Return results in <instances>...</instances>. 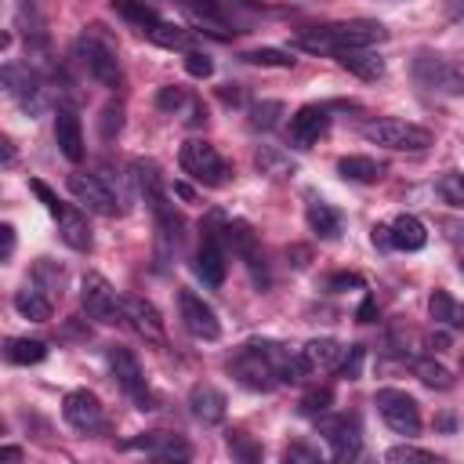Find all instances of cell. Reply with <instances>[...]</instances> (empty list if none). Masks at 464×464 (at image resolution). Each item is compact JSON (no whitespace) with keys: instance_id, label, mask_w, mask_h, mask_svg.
<instances>
[{"instance_id":"1","label":"cell","mask_w":464,"mask_h":464,"mask_svg":"<svg viewBox=\"0 0 464 464\" xmlns=\"http://www.w3.org/2000/svg\"><path fill=\"white\" fill-rule=\"evenodd\" d=\"M381 40H388V29L381 22L355 18V22H330V25L308 29L297 36V47L312 54H337L344 47H373Z\"/></svg>"},{"instance_id":"2","label":"cell","mask_w":464,"mask_h":464,"mask_svg":"<svg viewBox=\"0 0 464 464\" xmlns=\"http://www.w3.org/2000/svg\"><path fill=\"white\" fill-rule=\"evenodd\" d=\"M362 138L373 145H384L392 152H424L435 141L428 127L410 123V120H395V116H381V120L362 123Z\"/></svg>"},{"instance_id":"3","label":"cell","mask_w":464,"mask_h":464,"mask_svg":"<svg viewBox=\"0 0 464 464\" xmlns=\"http://www.w3.org/2000/svg\"><path fill=\"white\" fill-rule=\"evenodd\" d=\"M105 362H109V373L116 377V384L138 402V410H156V395L149 392L145 384V370L138 362V355L123 344H109L105 348Z\"/></svg>"},{"instance_id":"4","label":"cell","mask_w":464,"mask_h":464,"mask_svg":"<svg viewBox=\"0 0 464 464\" xmlns=\"http://www.w3.org/2000/svg\"><path fill=\"white\" fill-rule=\"evenodd\" d=\"M178 160H181V170H185L192 181L207 185V188H221V185L228 181V163H225L221 152H218L210 141H203V138L185 141Z\"/></svg>"},{"instance_id":"5","label":"cell","mask_w":464,"mask_h":464,"mask_svg":"<svg viewBox=\"0 0 464 464\" xmlns=\"http://www.w3.org/2000/svg\"><path fill=\"white\" fill-rule=\"evenodd\" d=\"M228 373L243 384V388H254V392H272L279 384L276 377V366L268 359V352L261 348V341H250L243 344L232 359H228Z\"/></svg>"},{"instance_id":"6","label":"cell","mask_w":464,"mask_h":464,"mask_svg":"<svg viewBox=\"0 0 464 464\" xmlns=\"http://www.w3.org/2000/svg\"><path fill=\"white\" fill-rule=\"evenodd\" d=\"M72 51H76V58L83 62V69L102 87H120V58H116V47L109 40H102L98 33H83V36H76Z\"/></svg>"},{"instance_id":"7","label":"cell","mask_w":464,"mask_h":464,"mask_svg":"<svg viewBox=\"0 0 464 464\" xmlns=\"http://www.w3.org/2000/svg\"><path fill=\"white\" fill-rule=\"evenodd\" d=\"M80 304H83L87 319H94V323L112 326V323H120V319H123L120 294H116V290H112V283H109L105 276H98V272H87V276L80 279Z\"/></svg>"},{"instance_id":"8","label":"cell","mask_w":464,"mask_h":464,"mask_svg":"<svg viewBox=\"0 0 464 464\" xmlns=\"http://www.w3.org/2000/svg\"><path fill=\"white\" fill-rule=\"evenodd\" d=\"M373 406L381 413V420L395 431V435H417L420 431V406L413 395L399 392V388H381L373 395Z\"/></svg>"},{"instance_id":"9","label":"cell","mask_w":464,"mask_h":464,"mask_svg":"<svg viewBox=\"0 0 464 464\" xmlns=\"http://www.w3.org/2000/svg\"><path fill=\"white\" fill-rule=\"evenodd\" d=\"M69 192L76 196V203H83V207L94 210V214H105V218L123 214V199H120L98 174H83V170L69 174Z\"/></svg>"},{"instance_id":"10","label":"cell","mask_w":464,"mask_h":464,"mask_svg":"<svg viewBox=\"0 0 464 464\" xmlns=\"http://www.w3.org/2000/svg\"><path fill=\"white\" fill-rule=\"evenodd\" d=\"M178 315H181V326L199 341H214L221 334V323H218L214 308L192 290H178Z\"/></svg>"},{"instance_id":"11","label":"cell","mask_w":464,"mask_h":464,"mask_svg":"<svg viewBox=\"0 0 464 464\" xmlns=\"http://www.w3.org/2000/svg\"><path fill=\"white\" fill-rule=\"evenodd\" d=\"M319 431L326 435V446H330V457L334 460H355L359 450H362V435H359V424L355 417H319Z\"/></svg>"},{"instance_id":"12","label":"cell","mask_w":464,"mask_h":464,"mask_svg":"<svg viewBox=\"0 0 464 464\" xmlns=\"http://www.w3.org/2000/svg\"><path fill=\"white\" fill-rule=\"evenodd\" d=\"M413 72H417V80H420L428 91L464 94V65H457V62L420 54V58H417V65H413Z\"/></svg>"},{"instance_id":"13","label":"cell","mask_w":464,"mask_h":464,"mask_svg":"<svg viewBox=\"0 0 464 464\" xmlns=\"http://www.w3.org/2000/svg\"><path fill=\"white\" fill-rule=\"evenodd\" d=\"M4 87H7V94L29 112V116H36L40 109H44V87H40V80H36V72L29 69V65H18V62H7L4 65Z\"/></svg>"},{"instance_id":"14","label":"cell","mask_w":464,"mask_h":464,"mask_svg":"<svg viewBox=\"0 0 464 464\" xmlns=\"http://www.w3.org/2000/svg\"><path fill=\"white\" fill-rule=\"evenodd\" d=\"M120 304H123V319L130 323L134 334H141V337L152 341V344H163V341H167L163 315H160V308H156L152 301H145V297H138V294H123Z\"/></svg>"},{"instance_id":"15","label":"cell","mask_w":464,"mask_h":464,"mask_svg":"<svg viewBox=\"0 0 464 464\" xmlns=\"http://www.w3.org/2000/svg\"><path fill=\"white\" fill-rule=\"evenodd\" d=\"M330 127V109L326 105H301L290 123H286V134H290V145L297 149H312Z\"/></svg>"},{"instance_id":"16","label":"cell","mask_w":464,"mask_h":464,"mask_svg":"<svg viewBox=\"0 0 464 464\" xmlns=\"http://www.w3.org/2000/svg\"><path fill=\"white\" fill-rule=\"evenodd\" d=\"M62 413L65 420L76 428V431H98L105 424V410H102V399L87 388H76L62 399Z\"/></svg>"},{"instance_id":"17","label":"cell","mask_w":464,"mask_h":464,"mask_svg":"<svg viewBox=\"0 0 464 464\" xmlns=\"http://www.w3.org/2000/svg\"><path fill=\"white\" fill-rule=\"evenodd\" d=\"M123 446L127 450H145L156 460H192V446L185 439L170 435V431H141V435L127 439Z\"/></svg>"},{"instance_id":"18","label":"cell","mask_w":464,"mask_h":464,"mask_svg":"<svg viewBox=\"0 0 464 464\" xmlns=\"http://www.w3.org/2000/svg\"><path fill=\"white\" fill-rule=\"evenodd\" d=\"M54 141H58L65 160H72V163L83 160V123H80L76 109L58 105V112H54Z\"/></svg>"},{"instance_id":"19","label":"cell","mask_w":464,"mask_h":464,"mask_svg":"<svg viewBox=\"0 0 464 464\" xmlns=\"http://www.w3.org/2000/svg\"><path fill=\"white\" fill-rule=\"evenodd\" d=\"M225 410H228V399L221 388L214 384H196L188 392V413L199 420V424H221L225 420Z\"/></svg>"},{"instance_id":"20","label":"cell","mask_w":464,"mask_h":464,"mask_svg":"<svg viewBox=\"0 0 464 464\" xmlns=\"http://www.w3.org/2000/svg\"><path fill=\"white\" fill-rule=\"evenodd\" d=\"M54 221H58V236L65 239V246H72V250H91L94 246V236H91V225H87L83 210L62 203V210L54 214Z\"/></svg>"},{"instance_id":"21","label":"cell","mask_w":464,"mask_h":464,"mask_svg":"<svg viewBox=\"0 0 464 464\" xmlns=\"http://www.w3.org/2000/svg\"><path fill=\"white\" fill-rule=\"evenodd\" d=\"M334 58H337L341 69H348L359 80H381L384 76V58L377 51H370V47H344Z\"/></svg>"},{"instance_id":"22","label":"cell","mask_w":464,"mask_h":464,"mask_svg":"<svg viewBox=\"0 0 464 464\" xmlns=\"http://www.w3.org/2000/svg\"><path fill=\"white\" fill-rule=\"evenodd\" d=\"M130 178H134V185H138L145 203H156V199L167 196V181H163V170H160L156 160H141V156L130 160Z\"/></svg>"},{"instance_id":"23","label":"cell","mask_w":464,"mask_h":464,"mask_svg":"<svg viewBox=\"0 0 464 464\" xmlns=\"http://www.w3.org/2000/svg\"><path fill=\"white\" fill-rule=\"evenodd\" d=\"M196 276L203 279V286H221L225 283V250L218 246L214 236L203 239V246L196 250Z\"/></svg>"},{"instance_id":"24","label":"cell","mask_w":464,"mask_h":464,"mask_svg":"<svg viewBox=\"0 0 464 464\" xmlns=\"http://www.w3.org/2000/svg\"><path fill=\"white\" fill-rule=\"evenodd\" d=\"M388 243H392L395 250H420V246L428 243V228H424L420 218L399 214V218L388 225Z\"/></svg>"},{"instance_id":"25","label":"cell","mask_w":464,"mask_h":464,"mask_svg":"<svg viewBox=\"0 0 464 464\" xmlns=\"http://www.w3.org/2000/svg\"><path fill=\"white\" fill-rule=\"evenodd\" d=\"M11 304H14V312H18L22 319H33V323H47V319H51V312H54L51 297H47L40 286H33V283L18 286V290H14V297H11Z\"/></svg>"},{"instance_id":"26","label":"cell","mask_w":464,"mask_h":464,"mask_svg":"<svg viewBox=\"0 0 464 464\" xmlns=\"http://www.w3.org/2000/svg\"><path fill=\"white\" fill-rule=\"evenodd\" d=\"M301 355H304V362H308L312 370H337L341 359H344V344L334 341V337H312V341L301 348Z\"/></svg>"},{"instance_id":"27","label":"cell","mask_w":464,"mask_h":464,"mask_svg":"<svg viewBox=\"0 0 464 464\" xmlns=\"http://www.w3.org/2000/svg\"><path fill=\"white\" fill-rule=\"evenodd\" d=\"M428 315L439 323V326H450V330H464V304L446 294V290H431L428 297Z\"/></svg>"},{"instance_id":"28","label":"cell","mask_w":464,"mask_h":464,"mask_svg":"<svg viewBox=\"0 0 464 464\" xmlns=\"http://www.w3.org/2000/svg\"><path fill=\"white\" fill-rule=\"evenodd\" d=\"M337 174L348 178V181L370 185V181H381V178H384V163H377V160H370V156H341V160H337Z\"/></svg>"},{"instance_id":"29","label":"cell","mask_w":464,"mask_h":464,"mask_svg":"<svg viewBox=\"0 0 464 464\" xmlns=\"http://www.w3.org/2000/svg\"><path fill=\"white\" fill-rule=\"evenodd\" d=\"M4 359L14 362V366H33V362H44L47 359V344L36 341V337H7Z\"/></svg>"},{"instance_id":"30","label":"cell","mask_w":464,"mask_h":464,"mask_svg":"<svg viewBox=\"0 0 464 464\" xmlns=\"http://www.w3.org/2000/svg\"><path fill=\"white\" fill-rule=\"evenodd\" d=\"M304 218H308V228L319 236V239H337L341 236V214L330 207V203H308V210H304Z\"/></svg>"},{"instance_id":"31","label":"cell","mask_w":464,"mask_h":464,"mask_svg":"<svg viewBox=\"0 0 464 464\" xmlns=\"http://www.w3.org/2000/svg\"><path fill=\"white\" fill-rule=\"evenodd\" d=\"M145 36H149L152 44H160V47H181V51H188V47H192V40H196V33H192V29L174 25V22H156V25H149V29H145Z\"/></svg>"},{"instance_id":"32","label":"cell","mask_w":464,"mask_h":464,"mask_svg":"<svg viewBox=\"0 0 464 464\" xmlns=\"http://www.w3.org/2000/svg\"><path fill=\"white\" fill-rule=\"evenodd\" d=\"M410 370H413V377H417L420 384H428V388H435V392H450V388H453V373H450L442 362H435V359H413Z\"/></svg>"},{"instance_id":"33","label":"cell","mask_w":464,"mask_h":464,"mask_svg":"<svg viewBox=\"0 0 464 464\" xmlns=\"http://www.w3.org/2000/svg\"><path fill=\"white\" fill-rule=\"evenodd\" d=\"M109 4H112V11H116L120 18H127L130 25L149 29V25L160 22V14H156V7H152L149 0H109Z\"/></svg>"},{"instance_id":"34","label":"cell","mask_w":464,"mask_h":464,"mask_svg":"<svg viewBox=\"0 0 464 464\" xmlns=\"http://www.w3.org/2000/svg\"><path fill=\"white\" fill-rule=\"evenodd\" d=\"M225 243H228L236 254H243L246 261L257 257V250H254V232H250L246 221H228V225H225Z\"/></svg>"},{"instance_id":"35","label":"cell","mask_w":464,"mask_h":464,"mask_svg":"<svg viewBox=\"0 0 464 464\" xmlns=\"http://www.w3.org/2000/svg\"><path fill=\"white\" fill-rule=\"evenodd\" d=\"M283 112H286V109H283V102L265 98V102L250 105V127H254V130H272V127L279 123V116H283Z\"/></svg>"},{"instance_id":"36","label":"cell","mask_w":464,"mask_h":464,"mask_svg":"<svg viewBox=\"0 0 464 464\" xmlns=\"http://www.w3.org/2000/svg\"><path fill=\"white\" fill-rule=\"evenodd\" d=\"M254 163H257V170L261 174H268V178H286L290 170H294V163L279 152V149H257V156H254Z\"/></svg>"},{"instance_id":"37","label":"cell","mask_w":464,"mask_h":464,"mask_svg":"<svg viewBox=\"0 0 464 464\" xmlns=\"http://www.w3.org/2000/svg\"><path fill=\"white\" fill-rule=\"evenodd\" d=\"M243 62H250V65H268V69H294V54H286V51H279V47L246 51Z\"/></svg>"},{"instance_id":"38","label":"cell","mask_w":464,"mask_h":464,"mask_svg":"<svg viewBox=\"0 0 464 464\" xmlns=\"http://www.w3.org/2000/svg\"><path fill=\"white\" fill-rule=\"evenodd\" d=\"M435 188H439L442 203H450V207H464V174H460V170H446V174L435 181Z\"/></svg>"},{"instance_id":"39","label":"cell","mask_w":464,"mask_h":464,"mask_svg":"<svg viewBox=\"0 0 464 464\" xmlns=\"http://www.w3.org/2000/svg\"><path fill=\"white\" fill-rule=\"evenodd\" d=\"M384 460L388 464H435L439 457L431 450H417V446H392L384 453Z\"/></svg>"},{"instance_id":"40","label":"cell","mask_w":464,"mask_h":464,"mask_svg":"<svg viewBox=\"0 0 464 464\" xmlns=\"http://www.w3.org/2000/svg\"><path fill=\"white\" fill-rule=\"evenodd\" d=\"M228 450H232V457H239V460H246V464L261 460V446L250 442L246 431H228Z\"/></svg>"},{"instance_id":"41","label":"cell","mask_w":464,"mask_h":464,"mask_svg":"<svg viewBox=\"0 0 464 464\" xmlns=\"http://www.w3.org/2000/svg\"><path fill=\"white\" fill-rule=\"evenodd\" d=\"M330 402H334V392H330V388H312V392L301 399V413H308V417H323V413L330 410Z\"/></svg>"},{"instance_id":"42","label":"cell","mask_w":464,"mask_h":464,"mask_svg":"<svg viewBox=\"0 0 464 464\" xmlns=\"http://www.w3.org/2000/svg\"><path fill=\"white\" fill-rule=\"evenodd\" d=\"M181 105H192V98L185 94V87H160V91H156V109L178 112Z\"/></svg>"},{"instance_id":"43","label":"cell","mask_w":464,"mask_h":464,"mask_svg":"<svg viewBox=\"0 0 464 464\" xmlns=\"http://www.w3.org/2000/svg\"><path fill=\"white\" fill-rule=\"evenodd\" d=\"M185 72L196 76V80L214 76V62H210V54H203V51H185Z\"/></svg>"},{"instance_id":"44","label":"cell","mask_w":464,"mask_h":464,"mask_svg":"<svg viewBox=\"0 0 464 464\" xmlns=\"http://www.w3.org/2000/svg\"><path fill=\"white\" fill-rule=\"evenodd\" d=\"M362 359H366V352L359 348V344H352V348H344V359H341V377L344 381H359V370H362Z\"/></svg>"},{"instance_id":"45","label":"cell","mask_w":464,"mask_h":464,"mask_svg":"<svg viewBox=\"0 0 464 464\" xmlns=\"http://www.w3.org/2000/svg\"><path fill=\"white\" fill-rule=\"evenodd\" d=\"M120 127H123V105H120V102H112V105H105V109H102V134H105V138H112Z\"/></svg>"},{"instance_id":"46","label":"cell","mask_w":464,"mask_h":464,"mask_svg":"<svg viewBox=\"0 0 464 464\" xmlns=\"http://www.w3.org/2000/svg\"><path fill=\"white\" fill-rule=\"evenodd\" d=\"M29 188H33V192L40 196V203L47 207V214H51V218H54V214L62 210V199H58V196H54V192H51V188H47L44 181H36V178H33V181H29Z\"/></svg>"},{"instance_id":"47","label":"cell","mask_w":464,"mask_h":464,"mask_svg":"<svg viewBox=\"0 0 464 464\" xmlns=\"http://www.w3.org/2000/svg\"><path fill=\"white\" fill-rule=\"evenodd\" d=\"M18 18H22V25H29V33H40V25H44L33 0H18Z\"/></svg>"},{"instance_id":"48","label":"cell","mask_w":464,"mask_h":464,"mask_svg":"<svg viewBox=\"0 0 464 464\" xmlns=\"http://www.w3.org/2000/svg\"><path fill=\"white\" fill-rule=\"evenodd\" d=\"M348 286H362V279H359L355 272H337V276L326 279V290H334V294H341V290H348Z\"/></svg>"},{"instance_id":"49","label":"cell","mask_w":464,"mask_h":464,"mask_svg":"<svg viewBox=\"0 0 464 464\" xmlns=\"http://www.w3.org/2000/svg\"><path fill=\"white\" fill-rule=\"evenodd\" d=\"M0 239H4V250H0V257L7 261V257L14 254V225H7V221H4V225H0Z\"/></svg>"},{"instance_id":"50","label":"cell","mask_w":464,"mask_h":464,"mask_svg":"<svg viewBox=\"0 0 464 464\" xmlns=\"http://www.w3.org/2000/svg\"><path fill=\"white\" fill-rule=\"evenodd\" d=\"M286 460H304V464H315V460H319V453H315V450H308V446H290V450H286Z\"/></svg>"},{"instance_id":"51","label":"cell","mask_w":464,"mask_h":464,"mask_svg":"<svg viewBox=\"0 0 464 464\" xmlns=\"http://www.w3.org/2000/svg\"><path fill=\"white\" fill-rule=\"evenodd\" d=\"M373 315H377V304H373V297H366L359 304V323H373Z\"/></svg>"},{"instance_id":"52","label":"cell","mask_w":464,"mask_h":464,"mask_svg":"<svg viewBox=\"0 0 464 464\" xmlns=\"http://www.w3.org/2000/svg\"><path fill=\"white\" fill-rule=\"evenodd\" d=\"M0 460H11V464H14V460H22V450H18V446H4V450H0Z\"/></svg>"},{"instance_id":"53","label":"cell","mask_w":464,"mask_h":464,"mask_svg":"<svg viewBox=\"0 0 464 464\" xmlns=\"http://www.w3.org/2000/svg\"><path fill=\"white\" fill-rule=\"evenodd\" d=\"M221 102H228V105H239V102H243V94H239V91H228V87H221Z\"/></svg>"},{"instance_id":"54","label":"cell","mask_w":464,"mask_h":464,"mask_svg":"<svg viewBox=\"0 0 464 464\" xmlns=\"http://www.w3.org/2000/svg\"><path fill=\"white\" fill-rule=\"evenodd\" d=\"M14 163V145H11V138H4V167H11Z\"/></svg>"},{"instance_id":"55","label":"cell","mask_w":464,"mask_h":464,"mask_svg":"<svg viewBox=\"0 0 464 464\" xmlns=\"http://www.w3.org/2000/svg\"><path fill=\"white\" fill-rule=\"evenodd\" d=\"M174 192H178L181 199H192V188H188V185H174Z\"/></svg>"},{"instance_id":"56","label":"cell","mask_w":464,"mask_h":464,"mask_svg":"<svg viewBox=\"0 0 464 464\" xmlns=\"http://www.w3.org/2000/svg\"><path fill=\"white\" fill-rule=\"evenodd\" d=\"M453 14H457V18H464V0H457V4H453Z\"/></svg>"}]
</instances>
